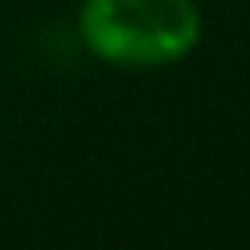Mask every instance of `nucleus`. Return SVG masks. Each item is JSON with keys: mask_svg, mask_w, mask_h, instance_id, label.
Masks as SVG:
<instances>
[{"mask_svg": "<svg viewBox=\"0 0 250 250\" xmlns=\"http://www.w3.org/2000/svg\"><path fill=\"white\" fill-rule=\"evenodd\" d=\"M78 31L102 62L148 70L184 59L203 20L195 0H82Z\"/></svg>", "mask_w": 250, "mask_h": 250, "instance_id": "nucleus-1", "label": "nucleus"}]
</instances>
